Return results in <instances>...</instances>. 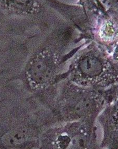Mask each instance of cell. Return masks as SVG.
<instances>
[{
    "label": "cell",
    "mask_w": 118,
    "mask_h": 149,
    "mask_svg": "<svg viewBox=\"0 0 118 149\" xmlns=\"http://www.w3.org/2000/svg\"><path fill=\"white\" fill-rule=\"evenodd\" d=\"M58 124L38 99L19 100L0 108V149H39L42 135Z\"/></svg>",
    "instance_id": "1"
},
{
    "label": "cell",
    "mask_w": 118,
    "mask_h": 149,
    "mask_svg": "<svg viewBox=\"0 0 118 149\" xmlns=\"http://www.w3.org/2000/svg\"><path fill=\"white\" fill-rule=\"evenodd\" d=\"M40 100L51 110L58 123L95 122L103 105L101 97L92 90L75 87L66 88Z\"/></svg>",
    "instance_id": "2"
},
{
    "label": "cell",
    "mask_w": 118,
    "mask_h": 149,
    "mask_svg": "<svg viewBox=\"0 0 118 149\" xmlns=\"http://www.w3.org/2000/svg\"><path fill=\"white\" fill-rule=\"evenodd\" d=\"M39 149H101L94 121L58 123L42 135Z\"/></svg>",
    "instance_id": "3"
}]
</instances>
